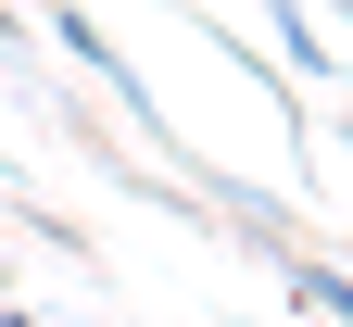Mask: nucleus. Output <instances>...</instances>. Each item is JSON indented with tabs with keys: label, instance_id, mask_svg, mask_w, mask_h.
Instances as JSON below:
<instances>
[{
	"label": "nucleus",
	"instance_id": "1",
	"mask_svg": "<svg viewBox=\"0 0 353 327\" xmlns=\"http://www.w3.org/2000/svg\"><path fill=\"white\" fill-rule=\"evenodd\" d=\"M51 38H63V51H76V63H88V76H101V88H114V101H126V114H139V126L164 138V114H152V88H139V76H126V51H114V38H101V25H88V13H51Z\"/></svg>",
	"mask_w": 353,
	"mask_h": 327
},
{
	"label": "nucleus",
	"instance_id": "2",
	"mask_svg": "<svg viewBox=\"0 0 353 327\" xmlns=\"http://www.w3.org/2000/svg\"><path fill=\"white\" fill-rule=\"evenodd\" d=\"M265 38H278V63H290V76H341V51L316 38V13H303V0H265Z\"/></svg>",
	"mask_w": 353,
	"mask_h": 327
},
{
	"label": "nucleus",
	"instance_id": "3",
	"mask_svg": "<svg viewBox=\"0 0 353 327\" xmlns=\"http://www.w3.org/2000/svg\"><path fill=\"white\" fill-rule=\"evenodd\" d=\"M290 302L328 315V327H353V277H341V264H290Z\"/></svg>",
	"mask_w": 353,
	"mask_h": 327
},
{
	"label": "nucleus",
	"instance_id": "4",
	"mask_svg": "<svg viewBox=\"0 0 353 327\" xmlns=\"http://www.w3.org/2000/svg\"><path fill=\"white\" fill-rule=\"evenodd\" d=\"M13 51H26V13H13V0H0V63H13Z\"/></svg>",
	"mask_w": 353,
	"mask_h": 327
},
{
	"label": "nucleus",
	"instance_id": "5",
	"mask_svg": "<svg viewBox=\"0 0 353 327\" xmlns=\"http://www.w3.org/2000/svg\"><path fill=\"white\" fill-rule=\"evenodd\" d=\"M0 327H38V315H13V302H0Z\"/></svg>",
	"mask_w": 353,
	"mask_h": 327
},
{
	"label": "nucleus",
	"instance_id": "6",
	"mask_svg": "<svg viewBox=\"0 0 353 327\" xmlns=\"http://www.w3.org/2000/svg\"><path fill=\"white\" fill-rule=\"evenodd\" d=\"M328 13H341V25H353V0H328Z\"/></svg>",
	"mask_w": 353,
	"mask_h": 327
}]
</instances>
